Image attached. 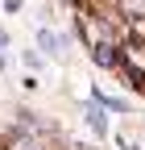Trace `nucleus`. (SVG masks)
Segmentation results:
<instances>
[{
    "label": "nucleus",
    "instance_id": "obj_1",
    "mask_svg": "<svg viewBox=\"0 0 145 150\" xmlns=\"http://www.w3.org/2000/svg\"><path fill=\"white\" fill-rule=\"evenodd\" d=\"M38 46H42V50H50V54H58V38H54L50 29H38Z\"/></svg>",
    "mask_w": 145,
    "mask_h": 150
},
{
    "label": "nucleus",
    "instance_id": "obj_2",
    "mask_svg": "<svg viewBox=\"0 0 145 150\" xmlns=\"http://www.w3.org/2000/svg\"><path fill=\"white\" fill-rule=\"evenodd\" d=\"M87 121H91L96 134H108V121H104V112H100V108H87Z\"/></svg>",
    "mask_w": 145,
    "mask_h": 150
},
{
    "label": "nucleus",
    "instance_id": "obj_3",
    "mask_svg": "<svg viewBox=\"0 0 145 150\" xmlns=\"http://www.w3.org/2000/svg\"><path fill=\"white\" fill-rule=\"evenodd\" d=\"M4 42H8V38H4V33H0V46H4Z\"/></svg>",
    "mask_w": 145,
    "mask_h": 150
}]
</instances>
